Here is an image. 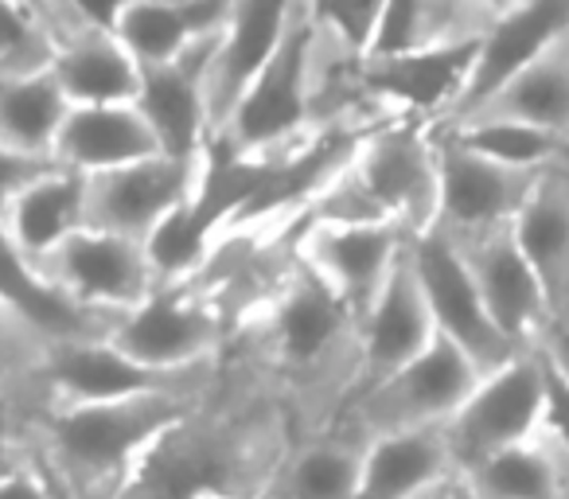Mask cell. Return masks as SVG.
<instances>
[{
	"instance_id": "cell-26",
	"label": "cell",
	"mask_w": 569,
	"mask_h": 499,
	"mask_svg": "<svg viewBox=\"0 0 569 499\" xmlns=\"http://www.w3.org/2000/svg\"><path fill=\"white\" fill-rule=\"evenodd\" d=\"M476 118H507L566 141L569 137V36L538 56L511 87H503Z\"/></svg>"
},
{
	"instance_id": "cell-19",
	"label": "cell",
	"mask_w": 569,
	"mask_h": 499,
	"mask_svg": "<svg viewBox=\"0 0 569 499\" xmlns=\"http://www.w3.org/2000/svg\"><path fill=\"white\" fill-rule=\"evenodd\" d=\"M511 234L542 286L553 332L569 336V172L546 168L538 176Z\"/></svg>"
},
{
	"instance_id": "cell-28",
	"label": "cell",
	"mask_w": 569,
	"mask_h": 499,
	"mask_svg": "<svg viewBox=\"0 0 569 499\" xmlns=\"http://www.w3.org/2000/svg\"><path fill=\"white\" fill-rule=\"evenodd\" d=\"M48 351L51 343L32 325L0 309V426H9L17 441L28 421L48 410V390H43Z\"/></svg>"
},
{
	"instance_id": "cell-5",
	"label": "cell",
	"mask_w": 569,
	"mask_h": 499,
	"mask_svg": "<svg viewBox=\"0 0 569 499\" xmlns=\"http://www.w3.org/2000/svg\"><path fill=\"white\" fill-rule=\"evenodd\" d=\"M113 9L118 4L98 9L82 0L40 4L51 36L48 74L71 106H133L141 67L113 40Z\"/></svg>"
},
{
	"instance_id": "cell-2",
	"label": "cell",
	"mask_w": 569,
	"mask_h": 499,
	"mask_svg": "<svg viewBox=\"0 0 569 499\" xmlns=\"http://www.w3.org/2000/svg\"><path fill=\"white\" fill-rule=\"evenodd\" d=\"M309 56H312V20L309 0H297L293 20L284 28L273 59L258 74L227 129L214 137V149L230 157H273L297 149L312 137L309 129Z\"/></svg>"
},
{
	"instance_id": "cell-21",
	"label": "cell",
	"mask_w": 569,
	"mask_h": 499,
	"mask_svg": "<svg viewBox=\"0 0 569 499\" xmlns=\"http://www.w3.org/2000/svg\"><path fill=\"white\" fill-rule=\"evenodd\" d=\"M149 157L160 152L137 106H71L51 152L59 168L79 176H102Z\"/></svg>"
},
{
	"instance_id": "cell-7",
	"label": "cell",
	"mask_w": 569,
	"mask_h": 499,
	"mask_svg": "<svg viewBox=\"0 0 569 499\" xmlns=\"http://www.w3.org/2000/svg\"><path fill=\"white\" fill-rule=\"evenodd\" d=\"M36 270L67 301L110 320H121L126 312H133L160 286L144 242L90 227L67 238L59 250H51Z\"/></svg>"
},
{
	"instance_id": "cell-6",
	"label": "cell",
	"mask_w": 569,
	"mask_h": 499,
	"mask_svg": "<svg viewBox=\"0 0 569 499\" xmlns=\"http://www.w3.org/2000/svg\"><path fill=\"white\" fill-rule=\"evenodd\" d=\"M542 433V363L538 348L511 359L499 371L483 375L457 413L445 421V441L457 472H472L476 465L499 452L527 449Z\"/></svg>"
},
{
	"instance_id": "cell-18",
	"label": "cell",
	"mask_w": 569,
	"mask_h": 499,
	"mask_svg": "<svg viewBox=\"0 0 569 499\" xmlns=\"http://www.w3.org/2000/svg\"><path fill=\"white\" fill-rule=\"evenodd\" d=\"M293 20V4H261V0H234L230 24L222 32L214 59L207 67L203 98L207 121H211V141L227 129L230 113L246 98V90L258 82L266 63L273 59L284 28Z\"/></svg>"
},
{
	"instance_id": "cell-4",
	"label": "cell",
	"mask_w": 569,
	"mask_h": 499,
	"mask_svg": "<svg viewBox=\"0 0 569 499\" xmlns=\"http://www.w3.org/2000/svg\"><path fill=\"white\" fill-rule=\"evenodd\" d=\"M110 343L149 371H199L222 359L230 348V325L211 297L196 286H157L144 305L113 325Z\"/></svg>"
},
{
	"instance_id": "cell-35",
	"label": "cell",
	"mask_w": 569,
	"mask_h": 499,
	"mask_svg": "<svg viewBox=\"0 0 569 499\" xmlns=\"http://www.w3.org/2000/svg\"><path fill=\"white\" fill-rule=\"evenodd\" d=\"M0 499H51V491L43 488V480L32 472V465H28L0 480Z\"/></svg>"
},
{
	"instance_id": "cell-24",
	"label": "cell",
	"mask_w": 569,
	"mask_h": 499,
	"mask_svg": "<svg viewBox=\"0 0 569 499\" xmlns=\"http://www.w3.org/2000/svg\"><path fill=\"white\" fill-rule=\"evenodd\" d=\"M363 449L356 433L340 426L293 437L277 465L266 499H351L359 483Z\"/></svg>"
},
{
	"instance_id": "cell-1",
	"label": "cell",
	"mask_w": 569,
	"mask_h": 499,
	"mask_svg": "<svg viewBox=\"0 0 569 499\" xmlns=\"http://www.w3.org/2000/svg\"><path fill=\"white\" fill-rule=\"evenodd\" d=\"M480 379L483 375L468 363L465 351L437 336L410 367L351 398L332 426L356 433L363 445L379 437L413 433V429H441Z\"/></svg>"
},
{
	"instance_id": "cell-27",
	"label": "cell",
	"mask_w": 569,
	"mask_h": 499,
	"mask_svg": "<svg viewBox=\"0 0 569 499\" xmlns=\"http://www.w3.org/2000/svg\"><path fill=\"white\" fill-rule=\"evenodd\" d=\"M67 113L71 102L48 71L28 79H0V149L51 160Z\"/></svg>"
},
{
	"instance_id": "cell-29",
	"label": "cell",
	"mask_w": 569,
	"mask_h": 499,
	"mask_svg": "<svg viewBox=\"0 0 569 499\" xmlns=\"http://www.w3.org/2000/svg\"><path fill=\"white\" fill-rule=\"evenodd\" d=\"M113 40L137 67H168L196 43L183 0H129L113 9Z\"/></svg>"
},
{
	"instance_id": "cell-36",
	"label": "cell",
	"mask_w": 569,
	"mask_h": 499,
	"mask_svg": "<svg viewBox=\"0 0 569 499\" xmlns=\"http://www.w3.org/2000/svg\"><path fill=\"white\" fill-rule=\"evenodd\" d=\"M28 468V457H24V445L9 433V426H0V480L12 472Z\"/></svg>"
},
{
	"instance_id": "cell-9",
	"label": "cell",
	"mask_w": 569,
	"mask_h": 499,
	"mask_svg": "<svg viewBox=\"0 0 569 499\" xmlns=\"http://www.w3.org/2000/svg\"><path fill=\"white\" fill-rule=\"evenodd\" d=\"M219 363L199 367V371L168 375L133 363L110 340L59 343V348L48 351V363H43V390H48V406H102L152 395L199 398L214 387Z\"/></svg>"
},
{
	"instance_id": "cell-12",
	"label": "cell",
	"mask_w": 569,
	"mask_h": 499,
	"mask_svg": "<svg viewBox=\"0 0 569 499\" xmlns=\"http://www.w3.org/2000/svg\"><path fill=\"white\" fill-rule=\"evenodd\" d=\"M410 238L390 222L371 227H332V222H312L305 214L301 238H297V258L305 270H312L356 320L371 312L379 293L387 289L395 266L402 262Z\"/></svg>"
},
{
	"instance_id": "cell-13",
	"label": "cell",
	"mask_w": 569,
	"mask_h": 499,
	"mask_svg": "<svg viewBox=\"0 0 569 499\" xmlns=\"http://www.w3.org/2000/svg\"><path fill=\"white\" fill-rule=\"evenodd\" d=\"M222 40V36H219ZM219 40H196L176 63L144 67L137 87V113L149 126L157 152L176 164L199 168L211 149V121H207L203 79Z\"/></svg>"
},
{
	"instance_id": "cell-8",
	"label": "cell",
	"mask_w": 569,
	"mask_h": 499,
	"mask_svg": "<svg viewBox=\"0 0 569 499\" xmlns=\"http://www.w3.org/2000/svg\"><path fill=\"white\" fill-rule=\"evenodd\" d=\"M406 255H410L413 278H418L426 309L433 317V328L441 340H449L457 351H465L468 363L480 375H491L511 363V359H519V351L491 325L488 309L480 301V289H476L472 273H468L465 255L441 230L413 238L406 246Z\"/></svg>"
},
{
	"instance_id": "cell-38",
	"label": "cell",
	"mask_w": 569,
	"mask_h": 499,
	"mask_svg": "<svg viewBox=\"0 0 569 499\" xmlns=\"http://www.w3.org/2000/svg\"><path fill=\"white\" fill-rule=\"evenodd\" d=\"M542 441V437H538ZM542 449H546V457H550V465H553V480H558V499H569V457L566 452H558V449H550V445L542 441Z\"/></svg>"
},
{
	"instance_id": "cell-3",
	"label": "cell",
	"mask_w": 569,
	"mask_h": 499,
	"mask_svg": "<svg viewBox=\"0 0 569 499\" xmlns=\"http://www.w3.org/2000/svg\"><path fill=\"white\" fill-rule=\"evenodd\" d=\"M351 176L371 196L382 219L395 222L410 242L437 230L441 164H437V133L429 126L387 121L371 129L351 157Z\"/></svg>"
},
{
	"instance_id": "cell-10",
	"label": "cell",
	"mask_w": 569,
	"mask_h": 499,
	"mask_svg": "<svg viewBox=\"0 0 569 499\" xmlns=\"http://www.w3.org/2000/svg\"><path fill=\"white\" fill-rule=\"evenodd\" d=\"M569 36V0H499V12L476 40L472 71L460 90L452 118L437 129H457L472 121L503 87H511L538 56Z\"/></svg>"
},
{
	"instance_id": "cell-25",
	"label": "cell",
	"mask_w": 569,
	"mask_h": 499,
	"mask_svg": "<svg viewBox=\"0 0 569 499\" xmlns=\"http://www.w3.org/2000/svg\"><path fill=\"white\" fill-rule=\"evenodd\" d=\"M79 230H87V176L59 164L24 191L4 219V234L32 266H40Z\"/></svg>"
},
{
	"instance_id": "cell-16",
	"label": "cell",
	"mask_w": 569,
	"mask_h": 499,
	"mask_svg": "<svg viewBox=\"0 0 569 499\" xmlns=\"http://www.w3.org/2000/svg\"><path fill=\"white\" fill-rule=\"evenodd\" d=\"M476 43L433 48L398 59H367L363 82L390 121H418V126H445L460 102V90L472 71Z\"/></svg>"
},
{
	"instance_id": "cell-20",
	"label": "cell",
	"mask_w": 569,
	"mask_h": 499,
	"mask_svg": "<svg viewBox=\"0 0 569 499\" xmlns=\"http://www.w3.org/2000/svg\"><path fill=\"white\" fill-rule=\"evenodd\" d=\"M496 12L499 0H390V4L382 0L367 59H398L476 43Z\"/></svg>"
},
{
	"instance_id": "cell-39",
	"label": "cell",
	"mask_w": 569,
	"mask_h": 499,
	"mask_svg": "<svg viewBox=\"0 0 569 499\" xmlns=\"http://www.w3.org/2000/svg\"><path fill=\"white\" fill-rule=\"evenodd\" d=\"M553 168H561V172H569V137L561 141V157H558V164Z\"/></svg>"
},
{
	"instance_id": "cell-14",
	"label": "cell",
	"mask_w": 569,
	"mask_h": 499,
	"mask_svg": "<svg viewBox=\"0 0 569 499\" xmlns=\"http://www.w3.org/2000/svg\"><path fill=\"white\" fill-rule=\"evenodd\" d=\"M203 168V164H199ZM199 168L176 164L168 157H149L137 164L87 176V227L106 234L149 242L168 214L191 199Z\"/></svg>"
},
{
	"instance_id": "cell-37",
	"label": "cell",
	"mask_w": 569,
	"mask_h": 499,
	"mask_svg": "<svg viewBox=\"0 0 569 499\" xmlns=\"http://www.w3.org/2000/svg\"><path fill=\"white\" fill-rule=\"evenodd\" d=\"M421 499H480V496L472 491V483H468L465 472H449L441 483H437V488H429Z\"/></svg>"
},
{
	"instance_id": "cell-30",
	"label": "cell",
	"mask_w": 569,
	"mask_h": 499,
	"mask_svg": "<svg viewBox=\"0 0 569 499\" xmlns=\"http://www.w3.org/2000/svg\"><path fill=\"white\" fill-rule=\"evenodd\" d=\"M449 133L460 149L476 152V157L491 160L499 168H511V172H546V168L558 164L561 141L535 126H522V121L507 118H472L457 129H441Z\"/></svg>"
},
{
	"instance_id": "cell-15",
	"label": "cell",
	"mask_w": 569,
	"mask_h": 499,
	"mask_svg": "<svg viewBox=\"0 0 569 499\" xmlns=\"http://www.w3.org/2000/svg\"><path fill=\"white\" fill-rule=\"evenodd\" d=\"M457 250L465 255L468 273H472L476 289H480V301L488 309L496 332L519 356L542 348L553 336V317H550V305H546L542 286H538L535 270L522 258L511 230H499V234L457 246Z\"/></svg>"
},
{
	"instance_id": "cell-23",
	"label": "cell",
	"mask_w": 569,
	"mask_h": 499,
	"mask_svg": "<svg viewBox=\"0 0 569 499\" xmlns=\"http://www.w3.org/2000/svg\"><path fill=\"white\" fill-rule=\"evenodd\" d=\"M449 472L457 468L449 457L445 426L379 437V441H367L351 499H421Z\"/></svg>"
},
{
	"instance_id": "cell-33",
	"label": "cell",
	"mask_w": 569,
	"mask_h": 499,
	"mask_svg": "<svg viewBox=\"0 0 569 499\" xmlns=\"http://www.w3.org/2000/svg\"><path fill=\"white\" fill-rule=\"evenodd\" d=\"M382 0L379 4H356V0H336V4H309V20L317 36L328 43L351 51V56L367 59L375 40V24H379Z\"/></svg>"
},
{
	"instance_id": "cell-17",
	"label": "cell",
	"mask_w": 569,
	"mask_h": 499,
	"mask_svg": "<svg viewBox=\"0 0 569 499\" xmlns=\"http://www.w3.org/2000/svg\"><path fill=\"white\" fill-rule=\"evenodd\" d=\"M433 340H437L433 317H429V309H426L418 278H413L410 255H402V262L395 266L387 289L379 293V301L359 320V359H356V387H351V398H359L363 390L379 387L382 379H390L395 371L410 367Z\"/></svg>"
},
{
	"instance_id": "cell-34",
	"label": "cell",
	"mask_w": 569,
	"mask_h": 499,
	"mask_svg": "<svg viewBox=\"0 0 569 499\" xmlns=\"http://www.w3.org/2000/svg\"><path fill=\"white\" fill-rule=\"evenodd\" d=\"M56 160H36V157H17V152L0 149V227L9 219L12 203L40 180L43 172H51Z\"/></svg>"
},
{
	"instance_id": "cell-31",
	"label": "cell",
	"mask_w": 569,
	"mask_h": 499,
	"mask_svg": "<svg viewBox=\"0 0 569 499\" xmlns=\"http://www.w3.org/2000/svg\"><path fill=\"white\" fill-rule=\"evenodd\" d=\"M465 476L480 499H558V480L542 441L499 452Z\"/></svg>"
},
{
	"instance_id": "cell-22",
	"label": "cell",
	"mask_w": 569,
	"mask_h": 499,
	"mask_svg": "<svg viewBox=\"0 0 569 499\" xmlns=\"http://www.w3.org/2000/svg\"><path fill=\"white\" fill-rule=\"evenodd\" d=\"M0 309L17 312L24 325H32L51 348L59 343H87V340H110L118 320L98 317V312L79 309L67 301L59 289H51L40 278L32 262L20 255L12 238L0 227Z\"/></svg>"
},
{
	"instance_id": "cell-32",
	"label": "cell",
	"mask_w": 569,
	"mask_h": 499,
	"mask_svg": "<svg viewBox=\"0 0 569 499\" xmlns=\"http://www.w3.org/2000/svg\"><path fill=\"white\" fill-rule=\"evenodd\" d=\"M51 67V36L40 4H0V79H28Z\"/></svg>"
},
{
	"instance_id": "cell-11",
	"label": "cell",
	"mask_w": 569,
	"mask_h": 499,
	"mask_svg": "<svg viewBox=\"0 0 569 499\" xmlns=\"http://www.w3.org/2000/svg\"><path fill=\"white\" fill-rule=\"evenodd\" d=\"M437 133V164H441V203H437V230L449 242L468 246L511 230L527 203L538 176L511 172L476 152L460 149L449 133Z\"/></svg>"
}]
</instances>
